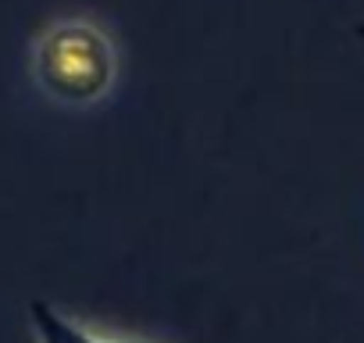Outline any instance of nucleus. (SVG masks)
<instances>
[{
    "mask_svg": "<svg viewBox=\"0 0 364 343\" xmlns=\"http://www.w3.org/2000/svg\"><path fill=\"white\" fill-rule=\"evenodd\" d=\"M29 322H33L36 343H139V339H104V336L75 325L68 315H61L47 300H33L29 304Z\"/></svg>",
    "mask_w": 364,
    "mask_h": 343,
    "instance_id": "2",
    "label": "nucleus"
},
{
    "mask_svg": "<svg viewBox=\"0 0 364 343\" xmlns=\"http://www.w3.org/2000/svg\"><path fill=\"white\" fill-rule=\"evenodd\" d=\"M29 83L58 111H97L122 86V47L93 15H65L47 22L29 51Z\"/></svg>",
    "mask_w": 364,
    "mask_h": 343,
    "instance_id": "1",
    "label": "nucleus"
}]
</instances>
